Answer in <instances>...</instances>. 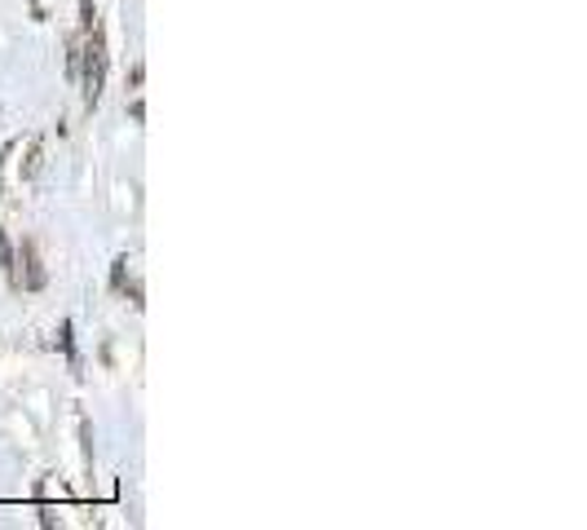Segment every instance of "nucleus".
I'll list each match as a JSON object with an SVG mask.
<instances>
[{"instance_id": "obj_1", "label": "nucleus", "mask_w": 587, "mask_h": 530, "mask_svg": "<svg viewBox=\"0 0 587 530\" xmlns=\"http://www.w3.org/2000/svg\"><path fill=\"white\" fill-rule=\"evenodd\" d=\"M75 75H80V89H84V106L93 111V106L102 102V84H106V40H102V32H93V40L80 49Z\"/></svg>"}, {"instance_id": "obj_2", "label": "nucleus", "mask_w": 587, "mask_h": 530, "mask_svg": "<svg viewBox=\"0 0 587 530\" xmlns=\"http://www.w3.org/2000/svg\"><path fill=\"white\" fill-rule=\"evenodd\" d=\"M23 261H27V279H23V287L40 292V287H45V266H40V257H36V244H23Z\"/></svg>"}, {"instance_id": "obj_3", "label": "nucleus", "mask_w": 587, "mask_h": 530, "mask_svg": "<svg viewBox=\"0 0 587 530\" xmlns=\"http://www.w3.org/2000/svg\"><path fill=\"white\" fill-rule=\"evenodd\" d=\"M0 270H5V279L19 287V257H14V244L5 231H0Z\"/></svg>"}, {"instance_id": "obj_4", "label": "nucleus", "mask_w": 587, "mask_h": 530, "mask_svg": "<svg viewBox=\"0 0 587 530\" xmlns=\"http://www.w3.org/2000/svg\"><path fill=\"white\" fill-rule=\"evenodd\" d=\"M75 328H71V318L62 323V332H58V341H62V350H67V363H71V372L80 376V354H75V337H71Z\"/></svg>"}, {"instance_id": "obj_5", "label": "nucleus", "mask_w": 587, "mask_h": 530, "mask_svg": "<svg viewBox=\"0 0 587 530\" xmlns=\"http://www.w3.org/2000/svg\"><path fill=\"white\" fill-rule=\"evenodd\" d=\"M125 270H129V257H120V261L110 266V287L115 292H125Z\"/></svg>"}, {"instance_id": "obj_6", "label": "nucleus", "mask_w": 587, "mask_h": 530, "mask_svg": "<svg viewBox=\"0 0 587 530\" xmlns=\"http://www.w3.org/2000/svg\"><path fill=\"white\" fill-rule=\"evenodd\" d=\"M80 438H84V460L93 464V424L89 420H80Z\"/></svg>"}]
</instances>
